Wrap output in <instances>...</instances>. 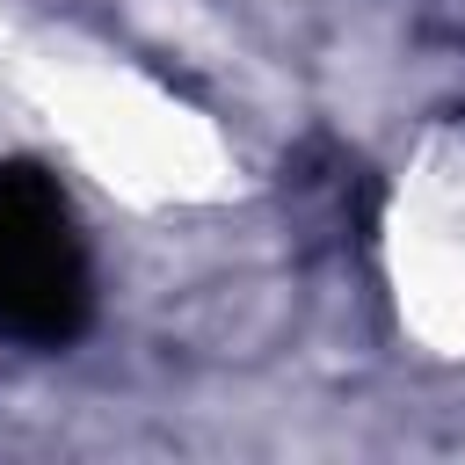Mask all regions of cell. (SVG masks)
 Returning <instances> with one entry per match:
<instances>
[{"instance_id":"6da1fadb","label":"cell","mask_w":465,"mask_h":465,"mask_svg":"<svg viewBox=\"0 0 465 465\" xmlns=\"http://www.w3.org/2000/svg\"><path fill=\"white\" fill-rule=\"evenodd\" d=\"M80 312V247L36 174H0V334L58 341Z\"/></svg>"}]
</instances>
